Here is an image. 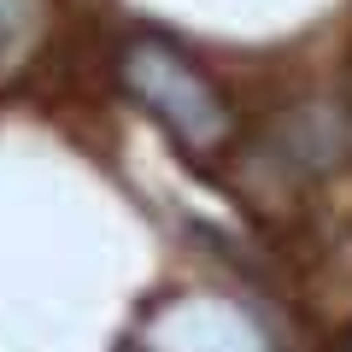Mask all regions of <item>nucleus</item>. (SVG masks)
Wrapping results in <instances>:
<instances>
[{"label":"nucleus","instance_id":"2","mask_svg":"<svg viewBox=\"0 0 352 352\" xmlns=\"http://www.w3.org/2000/svg\"><path fill=\"white\" fill-rule=\"evenodd\" d=\"M36 36V0H0V65H12Z\"/></svg>","mask_w":352,"mask_h":352},{"label":"nucleus","instance_id":"1","mask_svg":"<svg viewBox=\"0 0 352 352\" xmlns=\"http://www.w3.org/2000/svg\"><path fill=\"white\" fill-rule=\"evenodd\" d=\"M129 82L141 88V100H147L164 124L182 129L188 141H217L223 135V106H217V94L176 59L170 47H135L129 53Z\"/></svg>","mask_w":352,"mask_h":352}]
</instances>
